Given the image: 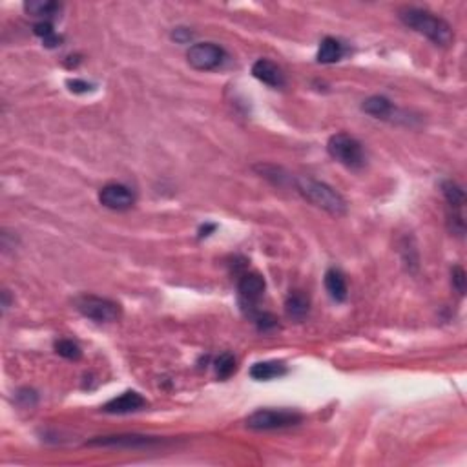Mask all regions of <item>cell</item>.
Here are the masks:
<instances>
[{
	"instance_id": "cell-19",
	"label": "cell",
	"mask_w": 467,
	"mask_h": 467,
	"mask_svg": "<svg viewBox=\"0 0 467 467\" xmlns=\"http://www.w3.org/2000/svg\"><path fill=\"white\" fill-rule=\"evenodd\" d=\"M33 33H35L37 37H41L46 48H57V46H61L62 42V37L57 35L55 30H53V24L48 21L37 22V24L33 26Z\"/></svg>"
},
{
	"instance_id": "cell-20",
	"label": "cell",
	"mask_w": 467,
	"mask_h": 467,
	"mask_svg": "<svg viewBox=\"0 0 467 467\" xmlns=\"http://www.w3.org/2000/svg\"><path fill=\"white\" fill-rule=\"evenodd\" d=\"M214 369H216V376L219 378V380H228L237 369L236 356L230 354V352H223V354H219V356L216 358Z\"/></svg>"
},
{
	"instance_id": "cell-22",
	"label": "cell",
	"mask_w": 467,
	"mask_h": 467,
	"mask_svg": "<svg viewBox=\"0 0 467 467\" xmlns=\"http://www.w3.org/2000/svg\"><path fill=\"white\" fill-rule=\"evenodd\" d=\"M250 316L254 318V322H256L257 329H259V331H263V332H268V331H272V329H276V327H277V320L272 316L271 312L254 311Z\"/></svg>"
},
{
	"instance_id": "cell-17",
	"label": "cell",
	"mask_w": 467,
	"mask_h": 467,
	"mask_svg": "<svg viewBox=\"0 0 467 467\" xmlns=\"http://www.w3.org/2000/svg\"><path fill=\"white\" fill-rule=\"evenodd\" d=\"M362 111H365L367 116L374 117V119H389L394 113V106L387 97L372 95L363 101Z\"/></svg>"
},
{
	"instance_id": "cell-13",
	"label": "cell",
	"mask_w": 467,
	"mask_h": 467,
	"mask_svg": "<svg viewBox=\"0 0 467 467\" xmlns=\"http://www.w3.org/2000/svg\"><path fill=\"white\" fill-rule=\"evenodd\" d=\"M309 311H311V302H309V297L302 291H294L286 296L285 312L291 320L302 322V320L306 318Z\"/></svg>"
},
{
	"instance_id": "cell-4",
	"label": "cell",
	"mask_w": 467,
	"mask_h": 467,
	"mask_svg": "<svg viewBox=\"0 0 467 467\" xmlns=\"http://www.w3.org/2000/svg\"><path fill=\"white\" fill-rule=\"evenodd\" d=\"M302 420V414L291 409H257L250 416H246L245 425L252 431H272L297 425Z\"/></svg>"
},
{
	"instance_id": "cell-16",
	"label": "cell",
	"mask_w": 467,
	"mask_h": 467,
	"mask_svg": "<svg viewBox=\"0 0 467 467\" xmlns=\"http://www.w3.org/2000/svg\"><path fill=\"white\" fill-rule=\"evenodd\" d=\"M286 374V365L282 362H259L250 367V376L257 382H268Z\"/></svg>"
},
{
	"instance_id": "cell-12",
	"label": "cell",
	"mask_w": 467,
	"mask_h": 467,
	"mask_svg": "<svg viewBox=\"0 0 467 467\" xmlns=\"http://www.w3.org/2000/svg\"><path fill=\"white\" fill-rule=\"evenodd\" d=\"M26 13L33 19H41V21H48L55 19L62 10V4L59 2H51V0H30L24 4Z\"/></svg>"
},
{
	"instance_id": "cell-21",
	"label": "cell",
	"mask_w": 467,
	"mask_h": 467,
	"mask_svg": "<svg viewBox=\"0 0 467 467\" xmlns=\"http://www.w3.org/2000/svg\"><path fill=\"white\" fill-rule=\"evenodd\" d=\"M55 351L59 356L66 358V360H73V362L81 360L82 356L81 347H79V343L73 342V340H59L55 343Z\"/></svg>"
},
{
	"instance_id": "cell-26",
	"label": "cell",
	"mask_w": 467,
	"mask_h": 467,
	"mask_svg": "<svg viewBox=\"0 0 467 467\" xmlns=\"http://www.w3.org/2000/svg\"><path fill=\"white\" fill-rule=\"evenodd\" d=\"M66 84H68L70 91H73V93H86V91H90L93 88L90 82L82 81V79H70Z\"/></svg>"
},
{
	"instance_id": "cell-3",
	"label": "cell",
	"mask_w": 467,
	"mask_h": 467,
	"mask_svg": "<svg viewBox=\"0 0 467 467\" xmlns=\"http://www.w3.org/2000/svg\"><path fill=\"white\" fill-rule=\"evenodd\" d=\"M327 152H329V156L334 161L347 166V168H351V170H360L365 165V150H363V145L358 141L356 137L349 136L345 131L334 134L329 139Z\"/></svg>"
},
{
	"instance_id": "cell-11",
	"label": "cell",
	"mask_w": 467,
	"mask_h": 467,
	"mask_svg": "<svg viewBox=\"0 0 467 467\" xmlns=\"http://www.w3.org/2000/svg\"><path fill=\"white\" fill-rule=\"evenodd\" d=\"M252 75L256 77L257 81L263 84L271 86V88H282L285 86V75H283L282 68L274 64L268 59H257L252 64Z\"/></svg>"
},
{
	"instance_id": "cell-10",
	"label": "cell",
	"mask_w": 467,
	"mask_h": 467,
	"mask_svg": "<svg viewBox=\"0 0 467 467\" xmlns=\"http://www.w3.org/2000/svg\"><path fill=\"white\" fill-rule=\"evenodd\" d=\"M148 405L146 398L141 392L137 391H126L119 396L111 398L110 402L102 405V411L108 414H128V412H137Z\"/></svg>"
},
{
	"instance_id": "cell-25",
	"label": "cell",
	"mask_w": 467,
	"mask_h": 467,
	"mask_svg": "<svg viewBox=\"0 0 467 467\" xmlns=\"http://www.w3.org/2000/svg\"><path fill=\"white\" fill-rule=\"evenodd\" d=\"M172 41H176L177 44H188V42L194 39V33H192L188 28H183V26H179V28H174V31H172Z\"/></svg>"
},
{
	"instance_id": "cell-8",
	"label": "cell",
	"mask_w": 467,
	"mask_h": 467,
	"mask_svg": "<svg viewBox=\"0 0 467 467\" xmlns=\"http://www.w3.org/2000/svg\"><path fill=\"white\" fill-rule=\"evenodd\" d=\"M265 280H263L262 274L257 272H245L239 282H237V294H239V302H241L243 309H248L250 311L248 314L256 311L257 302L262 300L263 294H265Z\"/></svg>"
},
{
	"instance_id": "cell-9",
	"label": "cell",
	"mask_w": 467,
	"mask_h": 467,
	"mask_svg": "<svg viewBox=\"0 0 467 467\" xmlns=\"http://www.w3.org/2000/svg\"><path fill=\"white\" fill-rule=\"evenodd\" d=\"M159 443V438L145 437V434H111V437H97L86 446L90 447H117V449H148Z\"/></svg>"
},
{
	"instance_id": "cell-24",
	"label": "cell",
	"mask_w": 467,
	"mask_h": 467,
	"mask_svg": "<svg viewBox=\"0 0 467 467\" xmlns=\"http://www.w3.org/2000/svg\"><path fill=\"white\" fill-rule=\"evenodd\" d=\"M15 402L21 407H24V409H30V407H33L37 403V392L33 389L24 387L21 391H17Z\"/></svg>"
},
{
	"instance_id": "cell-5",
	"label": "cell",
	"mask_w": 467,
	"mask_h": 467,
	"mask_svg": "<svg viewBox=\"0 0 467 467\" xmlns=\"http://www.w3.org/2000/svg\"><path fill=\"white\" fill-rule=\"evenodd\" d=\"M75 306L82 316L95 323L117 322L119 316H121V306L117 305L116 302L106 300V297L91 296V294H84V296L77 297Z\"/></svg>"
},
{
	"instance_id": "cell-27",
	"label": "cell",
	"mask_w": 467,
	"mask_h": 467,
	"mask_svg": "<svg viewBox=\"0 0 467 467\" xmlns=\"http://www.w3.org/2000/svg\"><path fill=\"white\" fill-rule=\"evenodd\" d=\"M216 230V225H212V223H206V225H203L201 228H199V237H206L210 236V232Z\"/></svg>"
},
{
	"instance_id": "cell-15",
	"label": "cell",
	"mask_w": 467,
	"mask_h": 467,
	"mask_svg": "<svg viewBox=\"0 0 467 467\" xmlns=\"http://www.w3.org/2000/svg\"><path fill=\"white\" fill-rule=\"evenodd\" d=\"M343 55H345V48H343L342 42L334 37H325L320 44L316 59L322 64H334V62L342 61Z\"/></svg>"
},
{
	"instance_id": "cell-6",
	"label": "cell",
	"mask_w": 467,
	"mask_h": 467,
	"mask_svg": "<svg viewBox=\"0 0 467 467\" xmlns=\"http://www.w3.org/2000/svg\"><path fill=\"white\" fill-rule=\"evenodd\" d=\"M226 51L216 42H197L186 51V61L197 71H212L225 62Z\"/></svg>"
},
{
	"instance_id": "cell-7",
	"label": "cell",
	"mask_w": 467,
	"mask_h": 467,
	"mask_svg": "<svg viewBox=\"0 0 467 467\" xmlns=\"http://www.w3.org/2000/svg\"><path fill=\"white\" fill-rule=\"evenodd\" d=\"M99 203L110 210L125 212L136 205V194L121 183H108L99 190Z\"/></svg>"
},
{
	"instance_id": "cell-23",
	"label": "cell",
	"mask_w": 467,
	"mask_h": 467,
	"mask_svg": "<svg viewBox=\"0 0 467 467\" xmlns=\"http://www.w3.org/2000/svg\"><path fill=\"white\" fill-rule=\"evenodd\" d=\"M451 283L455 286V291L462 296L464 292H466V285H467V274L460 265H455L451 268Z\"/></svg>"
},
{
	"instance_id": "cell-18",
	"label": "cell",
	"mask_w": 467,
	"mask_h": 467,
	"mask_svg": "<svg viewBox=\"0 0 467 467\" xmlns=\"http://www.w3.org/2000/svg\"><path fill=\"white\" fill-rule=\"evenodd\" d=\"M442 194L446 197L449 210H464L466 205V192L460 185L455 181H443L442 183Z\"/></svg>"
},
{
	"instance_id": "cell-14",
	"label": "cell",
	"mask_w": 467,
	"mask_h": 467,
	"mask_svg": "<svg viewBox=\"0 0 467 467\" xmlns=\"http://www.w3.org/2000/svg\"><path fill=\"white\" fill-rule=\"evenodd\" d=\"M325 289L329 292V296L338 303L345 302L347 296H349L345 276L338 268H329L325 272Z\"/></svg>"
},
{
	"instance_id": "cell-1",
	"label": "cell",
	"mask_w": 467,
	"mask_h": 467,
	"mask_svg": "<svg viewBox=\"0 0 467 467\" xmlns=\"http://www.w3.org/2000/svg\"><path fill=\"white\" fill-rule=\"evenodd\" d=\"M398 19L409 30L423 35L434 46L449 48L455 42V31H452L451 24L443 21L442 17L431 13V11L407 6V8H402V10L398 11Z\"/></svg>"
},
{
	"instance_id": "cell-2",
	"label": "cell",
	"mask_w": 467,
	"mask_h": 467,
	"mask_svg": "<svg viewBox=\"0 0 467 467\" xmlns=\"http://www.w3.org/2000/svg\"><path fill=\"white\" fill-rule=\"evenodd\" d=\"M296 190L305 197L306 201L329 212L331 216L340 217L347 214V201L343 199V196L327 183L316 181L312 177H297Z\"/></svg>"
}]
</instances>
